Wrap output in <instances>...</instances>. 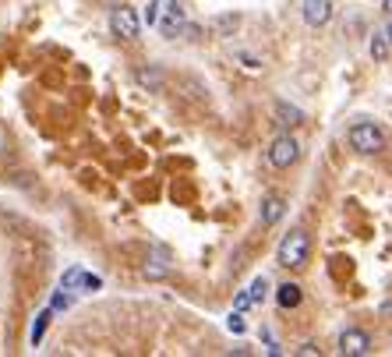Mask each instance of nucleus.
<instances>
[{"instance_id": "f257e3e1", "label": "nucleus", "mask_w": 392, "mask_h": 357, "mask_svg": "<svg viewBox=\"0 0 392 357\" xmlns=\"http://www.w3.org/2000/svg\"><path fill=\"white\" fill-rule=\"evenodd\" d=\"M311 258V233L308 230H290L283 241H279V252H276V262L283 269H304Z\"/></svg>"}, {"instance_id": "f03ea898", "label": "nucleus", "mask_w": 392, "mask_h": 357, "mask_svg": "<svg viewBox=\"0 0 392 357\" xmlns=\"http://www.w3.org/2000/svg\"><path fill=\"white\" fill-rule=\"evenodd\" d=\"M347 138H350V149H357L361 156H375V152L385 149V131H382L378 124H371V121L354 124Z\"/></svg>"}, {"instance_id": "7ed1b4c3", "label": "nucleus", "mask_w": 392, "mask_h": 357, "mask_svg": "<svg viewBox=\"0 0 392 357\" xmlns=\"http://www.w3.org/2000/svg\"><path fill=\"white\" fill-rule=\"evenodd\" d=\"M269 166H276V170H290L297 159H301V142L294 138V135H279L272 145H269Z\"/></svg>"}, {"instance_id": "20e7f679", "label": "nucleus", "mask_w": 392, "mask_h": 357, "mask_svg": "<svg viewBox=\"0 0 392 357\" xmlns=\"http://www.w3.org/2000/svg\"><path fill=\"white\" fill-rule=\"evenodd\" d=\"M110 29H114V36H121V39H138V32H142V15H138L135 8L121 4V8L110 11Z\"/></svg>"}, {"instance_id": "39448f33", "label": "nucleus", "mask_w": 392, "mask_h": 357, "mask_svg": "<svg viewBox=\"0 0 392 357\" xmlns=\"http://www.w3.org/2000/svg\"><path fill=\"white\" fill-rule=\"evenodd\" d=\"M163 36H177L181 29H188V11L181 0H163V22H159Z\"/></svg>"}, {"instance_id": "423d86ee", "label": "nucleus", "mask_w": 392, "mask_h": 357, "mask_svg": "<svg viewBox=\"0 0 392 357\" xmlns=\"http://www.w3.org/2000/svg\"><path fill=\"white\" fill-rule=\"evenodd\" d=\"M340 354L343 357H364V354H371V336L364 329H347L340 336Z\"/></svg>"}, {"instance_id": "0eeeda50", "label": "nucleus", "mask_w": 392, "mask_h": 357, "mask_svg": "<svg viewBox=\"0 0 392 357\" xmlns=\"http://www.w3.org/2000/svg\"><path fill=\"white\" fill-rule=\"evenodd\" d=\"M329 18H332V0H304V22L311 29L329 25Z\"/></svg>"}, {"instance_id": "6e6552de", "label": "nucleus", "mask_w": 392, "mask_h": 357, "mask_svg": "<svg viewBox=\"0 0 392 357\" xmlns=\"http://www.w3.org/2000/svg\"><path fill=\"white\" fill-rule=\"evenodd\" d=\"M283 212H287V205H283V198H279V195H269V198H262V205H258L262 226H276L279 219H283Z\"/></svg>"}, {"instance_id": "1a4fd4ad", "label": "nucleus", "mask_w": 392, "mask_h": 357, "mask_svg": "<svg viewBox=\"0 0 392 357\" xmlns=\"http://www.w3.org/2000/svg\"><path fill=\"white\" fill-rule=\"evenodd\" d=\"M276 301H279V308H297L301 301H304V290H301V283H283V286H276Z\"/></svg>"}, {"instance_id": "9d476101", "label": "nucleus", "mask_w": 392, "mask_h": 357, "mask_svg": "<svg viewBox=\"0 0 392 357\" xmlns=\"http://www.w3.org/2000/svg\"><path fill=\"white\" fill-rule=\"evenodd\" d=\"M241 25V15H216L212 22H209V29H212V36L216 39H227V36H234V29Z\"/></svg>"}, {"instance_id": "9b49d317", "label": "nucleus", "mask_w": 392, "mask_h": 357, "mask_svg": "<svg viewBox=\"0 0 392 357\" xmlns=\"http://www.w3.org/2000/svg\"><path fill=\"white\" fill-rule=\"evenodd\" d=\"M276 121L283 128H297V124H304V113L290 103H276Z\"/></svg>"}, {"instance_id": "f8f14e48", "label": "nucleus", "mask_w": 392, "mask_h": 357, "mask_svg": "<svg viewBox=\"0 0 392 357\" xmlns=\"http://www.w3.org/2000/svg\"><path fill=\"white\" fill-rule=\"evenodd\" d=\"M135 78H138V85H142V89H152V92H156V89H163V71H159V68H142Z\"/></svg>"}, {"instance_id": "ddd939ff", "label": "nucleus", "mask_w": 392, "mask_h": 357, "mask_svg": "<svg viewBox=\"0 0 392 357\" xmlns=\"http://www.w3.org/2000/svg\"><path fill=\"white\" fill-rule=\"evenodd\" d=\"M85 276H89V272H85L82 265H71V269L61 276V286H68V290H85Z\"/></svg>"}, {"instance_id": "4468645a", "label": "nucleus", "mask_w": 392, "mask_h": 357, "mask_svg": "<svg viewBox=\"0 0 392 357\" xmlns=\"http://www.w3.org/2000/svg\"><path fill=\"white\" fill-rule=\"evenodd\" d=\"M389 50H392V43H389V36L385 32H375L371 36V57L382 64V61H389Z\"/></svg>"}, {"instance_id": "2eb2a0df", "label": "nucleus", "mask_w": 392, "mask_h": 357, "mask_svg": "<svg viewBox=\"0 0 392 357\" xmlns=\"http://www.w3.org/2000/svg\"><path fill=\"white\" fill-rule=\"evenodd\" d=\"M50 319H53V308H46V312H39L36 315V326H32V347H39L43 343V333H46V326H50Z\"/></svg>"}, {"instance_id": "dca6fc26", "label": "nucleus", "mask_w": 392, "mask_h": 357, "mask_svg": "<svg viewBox=\"0 0 392 357\" xmlns=\"http://www.w3.org/2000/svg\"><path fill=\"white\" fill-rule=\"evenodd\" d=\"M159 15H163V0H149L145 11H142V25H159Z\"/></svg>"}, {"instance_id": "f3484780", "label": "nucleus", "mask_w": 392, "mask_h": 357, "mask_svg": "<svg viewBox=\"0 0 392 357\" xmlns=\"http://www.w3.org/2000/svg\"><path fill=\"white\" fill-rule=\"evenodd\" d=\"M248 293H251V301L255 305H262L265 297H269V279L265 276H258V279H251V286H248Z\"/></svg>"}, {"instance_id": "a211bd4d", "label": "nucleus", "mask_w": 392, "mask_h": 357, "mask_svg": "<svg viewBox=\"0 0 392 357\" xmlns=\"http://www.w3.org/2000/svg\"><path fill=\"white\" fill-rule=\"evenodd\" d=\"M71 305H75V293H68V286H61L57 293H53V301H50L53 312H64V308H71Z\"/></svg>"}, {"instance_id": "6ab92c4d", "label": "nucleus", "mask_w": 392, "mask_h": 357, "mask_svg": "<svg viewBox=\"0 0 392 357\" xmlns=\"http://www.w3.org/2000/svg\"><path fill=\"white\" fill-rule=\"evenodd\" d=\"M142 272H145V279H163V276H166V272H170V269H166L163 262H149V265H145Z\"/></svg>"}, {"instance_id": "aec40b11", "label": "nucleus", "mask_w": 392, "mask_h": 357, "mask_svg": "<svg viewBox=\"0 0 392 357\" xmlns=\"http://www.w3.org/2000/svg\"><path fill=\"white\" fill-rule=\"evenodd\" d=\"M227 329H230V333H244V319H241V312H234V315L227 319Z\"/></svg>"}, {"instance_id": "412c9836", "label": "nucleus", "mask_w": 392, "mask_h": 357, "mask_svg": "<svg viewBox=\"0 0 392 357\" xmlns=\"http://www.w3.org/2000/svg\"><path fill=\"white\" fill-rule=\"evenodd\" d=\"M241 61H244V68H251V71L262 68V61H258V57H251V53H241Z\"/></svg>"}, {"instance_id": "4be33fe9", "label": "nucleus", "mask_w": 392, "mask_h": 357, "mask_svg": "<svg viewBox=\"0 0 392 357\" xmlns=\"http://www.w3.org/2000/svg\"><path fill=\"white\" fill-rule=\"evenodd\" d=\"M297 354H304V357H311V354H318V347H315V343H304V347H301Z\"/></svg>"}, {"instance_id": "5701e85b", "label": "nucleus", "mask_w": 392, "mask_h": 357, "mask_svg": "<svg viewBox=\"0 0 392 357\" xmlns=\"http://www.w3.org/2000/svg\"><path fill=\"white\" fill-rule=\"evenodd\" d=\"M382 11H385V15L392 18V0H382Z\"/></svg>"}, {"instance_id": "b1692460", "label": "nucleus", "mask_w": 392, "mask_h": 357, "mask_svg": "<svg viewBox=\"0 0 392 357\" xmlns=\"http://www.w3.org/2000/svg\"><path fill=\"white\" fill-rule=\"evenodd\" d=\"M382 315H392V301H385V305H382Z\"/></svg>"}, {"instance_id": "393cba45", "label": "nucleus", "mask_w": 392, "mask_h": 357, "mask_svg": "<svg viewBox=\"0 0 392 357\" xmlns=\"http://www.w3.org/2000/svg\"><path fill=\"white\" fill-rule=\"evenodd\" d=\"M385 36H389V43H392V22H389V29H385Z\"/></svg>"}]
</instances>
